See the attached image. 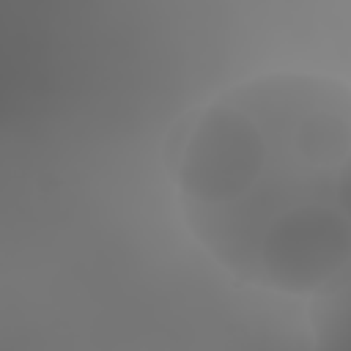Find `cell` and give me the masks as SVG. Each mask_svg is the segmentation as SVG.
I'll return each mask as SVG.
<instances>
[{
  "label": "cell",
  "instance_id": "7a4b0ae2",
  "mask_svg": "<svg viewBox=\"0 0 351 351\" xmlns=\"http://www.w3.org/2000/svg\"><path fill=\"white\" fill-rule=\"evenodd\" d=\"M307 326L318 348L351 351V266L307 299Z\"/></svg>",
  "mask_w": 351,
  "mask_h": 351
},
{
  "label": "cell",
  "instance_id": "6da1fadb",
  "mask_svg": "<svg viewBox=\"0 0 351 351\" xmlns=\"http://www.w3.org/2000/svg\"><path fill=\"white\" fill-rule=\"evenodd\" d=\"M170 189L236 282L313 299L351 266V82L269 69L214 93L176 137Z\"/></svg>",
  "mask_w": 351,
  "mask_h": 351
}]
</instances>
